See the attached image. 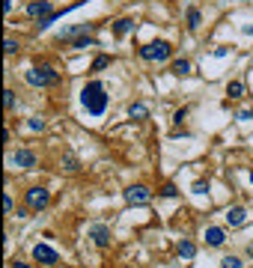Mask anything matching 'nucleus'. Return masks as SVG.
Wrapping results in <instances>:
<instances>
[{
  "instance_id": "28",
  "label": "nucleus",
  "mask_w": 253,
  "mask_h": 268,
  "mask_svg": "<svg viewBox=\"0 0 253 268\" xmlns=\"http://www.w3.org/2000/svg\"><path fill=\"white\" fill-rule=\"evenodd\" d=\"M185 116H188V110L182 107V110H176V116H173V122H179V125H182V119H185Z\"/></svg>"
},
{
  "instance_id": "30",
  "label": "nucleus",
  "mask_w": 253,
  "mask_h": 268,
  "mask_svg": "<svg viewBox=\"0 0 253 268\" xmlns=\"http://www.w3.org/2000/svg\"><path fill=\"white\" fill-rule=\"evenodd\" d=\"M12 268H33V265H27V262H18V259H15V262H12Z\"/></svg>"
},
{
  "instance_id": "22",
  "label": "nucleus",
  "mask_w": 253,
  "mask_h": 268,
  "mask_svg": "<svg viewBox=\"0 0 253 268\" xmlns=\"http://www.w3.org/2000/svg\"><path fill=\"white\" fill-rule=\"evenodd\" d=\"M176 194H179V191H176V185H164V188H161V197H167V200H173Z\"/></svg>"
},
{
  "instance_id": "29",
  "label": "nucleus",
  "mask_w": 253,
  "mask_h": 268,
  "mask_svg": "<svg viewBox=\"0 0 253 268\" xmlns=\"http://www.w3.org/2000/svg\"><path fill=\"white\" fill-rule=\"evenodd\" d=\"M3 12H6V15H12V0H3Z\"/></svg>"
},
{
  "instance_id": "3",
  "label": "nucleus",
  "mask_w": 253,
  "mask_h": 268,
  "mask_svg": "<svg viewBox=\"0 0 253 268\" xmlns=\"http://www.w3.org/2000/svg\"><path fill=\"white\" fill-rule=\"evenodd\" d=\"M24 81L30 87H54V84H60V72H54L51 66H36L24 75Z\"/></svg>"
},
{
  "instance_id": "27",
  "label": "nucleus",
  "mask_w": 253,
  "mask_h": 268,
  "mask_svg": "<svg viewBox=\"0 0 253 268\" xmlns=\"http://www.w3.org/2000/svg\"><path fill=\"white\" fill-rule=\"evenodd\" d=\"M3 212H6V215H12V197H9V194L3 197Z\"/></svg>"
},
{
  "instance_id": "31",
  "label": "nucleus",
  "mask_w": 253,
  "mask_h": 268,
  "mask_svg": "<svg viewBox=\"0 0 253 268\" xmlns=\"http://www.w3.org/2000/svg\"><path fill=\"white\" fill-rule=\"evenodd\" d=\"M244 33H247V36H253V24H247V27H244Z\"/></svg>"
},
{
  "instance_id": "23",
  "label": "nucleus",
  "mask_w": 253,
  "mask_h": 268,
  "mask_svg": "<svg viewBox=\"0 0 253 268\" xmlns=\"http://www.w3.org/2000/svg\"><path fill=\"white\" fill-rule=\"evenodd\" d=\"M3 51H6V54H15V51H18V42H15V39H6V42H3Z\"/></svg>"
},
{
  "instance_id": "10",
  "label": "nucleus",
  "mask_w": 253,
  "mask_h": 268,
  "mask_svg": "<svg viewBox=\"0 0 253 268\" xmlns=\"http://www.w3.org/2000/svg\"><path fill=\"white\" fill-rule=\"evenodd\" d=\"M223 218H226L229 227H241V224L247 221V209H244V206H232V209H226Z\"/></svg>"
},
{
  "instance_id": "20",
  "label": "nucleus",
  "mask_w": 253,
  "mask_h": 268,
  "mask_svg": "<svg viewBox=\"0 0 253 268\" xmlns=\"http://www.w3.org/2000/svg\"><path fill=\"white\" fill-rule=\"evenodd\" d=\"M104 66H110V57H107V54H98L93 60V72H101Z\"/></svg>"
},
{
  "instance_id": "18",
  "label": "nucleus",
  "mask_w": 253,
  "mask_h": 268,
  "mask_svg": "<svg viewBox=\"0 0 253 268\" xmlns=\"http://www.w3.org/2000/svg\"><path fill=\"white\" fill-rule=\"evenodd\" d=\"M173 75H179V78L191 75V63L188 60H176V63H173Z\"/></svg>"
},
{
  "instance_id": "4",
  "label": "nucleus",
  "mask_w": 253,
  "mask_h": 268,
  "mask_svg": "<svg viewBox=\"0 0 253 268\" xmlns=\"http://www.w3.org/2000/svg\"><path fill=\"white\" fill-rule=\"evenodd\" d=\"M24 203H27L30 212H42V209H48V203H51V191L42 188V185H36V188H30V191L24 194Z\"/></svg>"
},
{
  "instance_id": "25",
  "label": "nucleus",
  "mask_w": 253,
  "mask_h": 268,
  "mask_svg": "<svg viewBox=\"0 0 253 268\" xmlns=\"http://www.w3.org/2000/svg\"><path fill=\"white\" fill-rule=\"evenodd\" d=\"M63 164H66V170H69V173H75V170H78V161H75L72 155H66V158H63Z\"/></svg>"
},
{
  "instance_id": "13",
  "label": "nucleus",
  "mask_w": 253,
  "mask_h": 268,
  "mask_svg": "<svg viewBox=\"0 0 253 268\" xmlns=\"http://www.w3.org/2000/svg\"><path fill=\"white\" fill-rule=\"evenodd\" d=\"M131 30H134V18H119V21L113 24V33L116 36H128Z\"/></svg>"
},
{
  "instance_id": "32",
  "label": "nucleus",
  "mask_w": 253,
  "mask_h": 268,
  "mask_svg": "<svg viewBox=\"0 0 253 268\" xmlns=\"http://www.w3.org/2000/svg\"><path fill=\"white\" fill-rule=\"evenodd\" d=\"M250 185H253V170H250Z\"/></svg>"
},
{
  "instance_id": "12",
  "label": "nucleus",
  "mask_w": 253,
  "mask_h": 268,
  "mask_svg": "<svg viewBox=\"0 0 253 268\" xmlns=\"http://www.w3.org/2000/svg\"><path fill=\"white\" fill-rule=\"evenodd\" d=\"M128 116L131 119H146L149 116V107L143 101H134V104H128Z\"/></svg>"
},
{
  "instance_id": "24",
  "label": "nucleus",
  "mask_w": 253,
  "mask_h": 268,
  "mask_svg": "<svg viewBox=\"0 0 253 268\" xmlns=\"http://www.w3.org/2000/svg\"><path fill=\"white\" fill-rule=\"evenodd\" d=\"M206 191H209V182H203V179L194 182V194H206Z\"/></svg>"
},
{
  "instance_id": "8",
  "label": "nucleus",
  "mask_w": 253,
  "mask_h": 268,
  "mask_svg": "<svg viewBox=\"0 0 253 268\" xmlns=\"http://www.w3.org/2000/svg\"><path fill=\"white\" fill-rule=\"evenodd\" d=\"M90 238L95 241V247H110V227L107 224H93L90 227Z\"/></svg>"
},
{
  "instance_id": "2",
  "label": "nucleus",
  "mask_w": 253,
  "mask_h": 268,
  "mask_svg": "<svg viewBox=\"0 0 253 268\" xmlns=\"http://www.w3.org/2000/svg\"><path fill=\"white\" fill-rule=\"evenodd\" d=\"M170 54H173V45L164 42V39L140 48V60H146V63H164V60H170Z\"/></svg>"
},
{
  "instance_id": "15",
  "label": "nucleus",
  "mask_w": 253,
  "mask_h": 268,
  "mask_svg": "<svg viewBox=\"0 0 253 268\" xmlns=\"http://www.w3.org/2000/svg\"><path fill=\"white\" fill-rule=\"evenodd\" d=\"M179 256H185V259H194V253H197V247H194V241H179Z\"/></svg>"
},
{
  "instance_id": "11",
  "label": "nucleus",
  "mask_w": 253,
  "mask_h": 268,
  "mask_svg": "<svg viewBox=\"0 0 253 268\" xmlns=\"http://www.w3.org/2000/svg\"><path fill=\"white\" fill-rule=\"evenodd\" d=\"M223 241H226V233H223L221 227H209L206 230V244L209 247H221Z\"/></svg>"
},
{
  "instance_id": "26",
  "label": "nucleus",
  "mask_w": 253,
  "mask_h": 268,
  "mask_svg": "<svg viewBox=\"0 0 253 268\" xmlns=\"http://www.w3.org/2000/svg\"><path fill=\"white\" fill-rule=\"evenodd\" d=\"M27 128H30V131H42V128H45V122H42V119H30V122H27Z\"/></svg>"
},
{
  "instance_id": "7",
  "label": "nucleus",
  "mask_w": 253,
  "mask_h": 268,
  "mask_svg": "<svg viewBox=\"0 0 253 268\" xmlns=\"http://www.w3.org/2000/svg\"><path fill=\"white\" fill-rule=\"evenodd\" d=\"M6 161H9L12 167H24V170H27V167H36V155H33L30 149H15V152L6 158Z\"/></svg>"
},
{
  "instance_id": "1",
  "label": "nucleus",
  "mask_w": 253,
  "mask_h": 268,
  "mask_svg": "<svg viewBox=\"0 0 253 268\" xmlns=\"http://www.w3.org/2000/svg\"><path fill=\"white\" fill-rule=\"evenodd\" d=\"M107 90H104V84L101 81H90L84 90H81V104H84V110L90 113V116H104V110H107Z\"/></svg>"
},
{
  "instance_id": "16",
  "label": "nucleus",
  "mask_w": 253,
  "mask_h": 268,
  "mask_svg": "<svg viewBox=\"0 0 253 268\" xmlns=\"http://www.w3.org/2000/svg\"><path fill=\"white\" fill-rule=\"evenodd\" d=\"M185 18H188V30H197V27H200V21H203L200 9H194V6L188 9V15H185Z\"/></svg>"
},
{
  "instance_id": "9",
  "label": "nucleus",
  "mask_w": 253,
  "mask_h": 268,
  "mask_svg": "<svg viewBox=\"0 0 253 268\" xmlns=\"http://www.w3.org/2000/svg\"><path fill=\"white\" fill-rule=\"evenodd\" d=\"M27 15H30V18H39V21H45L48 15H54V6H51V0H33L30 6H27Z\"/></svg>"
},
{
  "instance_id": "17",
  "label": "nucleus",
  "mask_w": 253,
  "mask_h": 268,
  "mask_svg": "<svg viewBox=\"0 0 253 268\" xmlns=\"http://www.w3.org/2000/svg\"><path fill=\"white\" fill-rule=\"evenodd\" d=\"M95 45V39L90 33L87 36H78V39H72V48H93Z\"/></svg>"
},
{
  "instance_id": "19",
  "label": "nucleus",
  "mask_w": 253,
  "mask_h": 268,
  "mask_svg": "<svg viewBox=\"0 0 253 268\" xmlns=\"http://www.w3.org/2000/svg\"><path fill=\"white\" fill-rule=\"evenodd\" d=\"M221 268H244V262L238 256H223L221 259Z\"/></svg>"
},
{
  "instance_id": "21",
  "label": "nucleus",
  "mask_w": 253,
  "mask_h": 268,
  "mask_svg": "<svg viewBox=\"0 0 253 268\" xmlns=\"http://www.w3.org/2000/svg\"><path fill=\"white\" fill-rule=\"evenodd\" d=\"M3 107L6 110H15V93L12 90H3Z\"/></svg>"
},
{
  "instance_id": "14",
  "label": "nucleus",
  "mask_w": 253,
  "mask_h": 268,
  "mask_svg": "<svg viewBox=\"0 0 253 268\" xmlns=\"http://www.w3.org/2000/svg\"><path fill=\"white\" fill-rule=\"evenodd\" d=\"M226 96H229V99H241V96H244V84H241V81H229V84H226Z\"/></svg>"
},
{
  "instance_id": "6",
  "label": "nucleus",
  "mask_w": 253,
  "mask_h": 268,
  "mask_svg": "<svg viewBox=\"0 0 253 268\" xmlns=\"http://www.w3.org/2000/svg\"><path fill=\"white\" fill-rule=\"evenodd\" d=\"M33 259H36L39 265L54 268L57 262H60V253H57L54 247H48V244H36V247H33Z\"/></svg>"
},
{
  "instance_id": "5",
  "label": "nucleus",
  "mask_w": 253,
  "mask_h": 268,
  "mask_svg": "<svg viewBox=\"0 0 253 268\" xmlns=\"http://www.w3.org/2000/svg\"><path fill=\"white\" fill-rule=\"evenodd\" d=\"M122 197H125L128 206H146V203L152 200V191L146 185H131V188H125Z\"/></svg>"
}]
</instances>
